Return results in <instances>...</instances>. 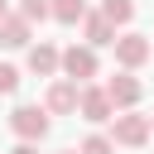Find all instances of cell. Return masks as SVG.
Masks as SVG:
<instances>
[{
  "label": "cell",
  "mask_w": 154,
  "mask_h": 154,
  "mask_svg": "<svg viewBox=\"0 0 154 154\" xmlns=\"http://www.w3.org/2000/svg\"><path fill=\"white\" fill-rule=\"evenodd\" d=\"M149 135H154V130H149V116H140L135 106L111 116V140H116V144H125V149H140V144H149Z\"/></svg>",
  "instance_id": "1"
},
{
  "label": "cell",
  "mask_w": 154,
  "mask_h": 154,
  "mask_svg": "<svg viewBox=\"0 0 154 154\" xmlns=\"http://www.w3.org/2000/svg\"><path fill=\"white\" fill-rule=\"evenodd\" d=\"M48 125H53V116H48L43 106H14V111H10V130H14L19 140H29V144H38V140L48 135Z\"/></svg>",
  "instance_id": "2"
},
{
  "label": "cell",
  "mask_w": 154,
  "mask_h": 154,
  "mask_svg": "<svg viewBox=\"0 0 154 154\" xmlns=\"http://www.w3.org/2000/svg\"><path fill=\"white\" fill-rule=\"evenodd\" d=\"M111 48H116V63H120L125 72L144 67V63H149V53H154V48H149V38H144V34H135V29L116 34V43H111Z\"/></svg>",
  "instance_id": "3"
},
{
  "label": "cell",
  "mask_w": 154,
  "mask_h": 154,
  "mask_svg": "<svg viewBox=\"0 0 154 154\" xmlns=\"http://www.w3.org/2000/svg\"><path fill=\"white\" fill-rule=\"evenodd\" d=\"M58 72L72 77V82H91V77H96V48H87V43H82V48H77V43L63 48V53H58Z\"/></svg>",
  "instance_id": "4"
},
{
  "label": "cell",
  "mask_w": 154,
  "mask_h": 154,
  "mask_svg": "<svg viewBox=\"0 0 154 154\" xmlns=\"http://www.w3.org/2000/svg\"><path fill=\"white\" fill-rule=\"evenodd\" d=\"M77 116L82 120H91V125H106L111 116H116V106H111V96H106V87H77Z\"/></svg>",
  "instance_id": "5"
},
{
  "label": "cell",
  "mask_w": 154,
  "mask_h": 154,
  "mask_svg": "<svg viewBox=\"0 0 154 154\" xmlns=\"http://www.w3.org/2000/svg\"><path fill=\"white\" fill-rule=\"evenodd\" d=\"M77 87L82 82H72V77H53L48 91H43V111L48 116H72L77 111Z\"/></svg>",
  "instance_id": "6"
},
{
  "label": "cell",
  "mask_w": 154,
  "mask_h": 154,
  "mask_svg": "<svg viewBox=\"0 0 154 154\" xmlns=\"http://www.w3.org/2000/svg\"><path fill=\"white\" fill-rule=\"evenodd\" d=\"M106 96H111V106H116V111H130V106L144 96V87H140V77H135V72H116V77L106 82Z\"/></svg>",
  "instance_id": "7"
},
{
  "label": "cell",
  "mask_w": 154,
  "mask_h": 154,
  "mask_svg": "<svg viewBox=\"0 0 154 154\" xmlns=\"http://www.w3.org/2000/svg\"><path fill=\"white\" fill-rule=\"evenodd\" d=\"M82 38H87V48H111L116 43V24L101 10H87L82 14Z\"/></svg>",
  "instance_id": "8"
},
{
  "label": "cell",
  "mask_w": 154,
  "mask_h": 154,
  "mask_svg": "<svg viewBox=\"0 0 154 154\" xmlns=\"http://www.w3.org/2000/svg\"><path fill=\"white\" fill-rule=\"evenodd\" d=\"M34 43V24L24 14H5L0 19V48H29Z\"/></svg>",
  "instance_id": "9"
},
{
  "label": "cell",
  "mask_w": 154,
  "mask_h": 154,
  "mask_svg": "<svg viewBox=\"0 0 154 154\" xmlns=\"http://www.w3.org/2000/svg\"><path fill=\"white\" fill-rule=\"evenodd\" d=\"M29 72L34 77H58V48L53 43H29Z\"/></svg>",
  "instance_id": "10"
},
{
  "label": "cell",
  "mask_w": 154,
  "mask_h": 154,
  "mask_svg": "<svg viewBox=\"0 0 154 154\" xmlns=\"http://www.w3.org/2000/svg\"><path fill=\"white\" fill-rule=\"evenodd\" d=\"M82 14H87V0H48V19L58 24H82Z\"/></svg>",
  "instance_id": "11"
},
{
  "label": "cell",
  "mask_w": 154,
  "mask_h": 154,
  "mask_svg": "<svg viewBox=\"0 0 154 154\" xmlns=\"http://www.w3.org/2000/svg\"><path fill=\"white\" fill-rule=\"evenodd\" d=\"M101 14H106L116 29H125V24L135 19V0H101Z\"/></svg>",
  "instance_id": "12"
},
{
  "label": "cell",
  "mask_w": 154,
  "mask_h": 154,
  "mask_svg": "<svg viewBox=\"0 0 154 154\" xmlns=\"http://www.w3.org/2000/svg\"><path fill=\"white\" fill-rule=\"evenodd\" d=\"M77 149H82V154H116V140H111V135H87Z\"/></svg>",
  "instance_id": "13"
},
{
  "label": "cell",
  "mask_w": 154,
  "mask_h": 154,
  "mask_svg": "<svg viewBox=\"0 0 154 154\" xmlns=\"http://www.w3.org/2000/svg\"><path fill=\"white\" fill-rule=\"evenodd\" d=\"M19 14H24L29 24H43V19H48V0H19Z\"/></svg>",
  "instance_id": "14"
},
{
  "label": "cell",
  "mask_w": 154,
  "mask_h": 154,
  "mask_svg": "<svg viewBox=\"0 0 154 154\" xmlns=\"http://www.w3.org/2000/svg\"><path fill=\"white\" fill-rule=\"evenodd\" d=\"M14 91H19V67L0 63V96H14Z\"/></svg>",
  "instance_id": "15"
},
{
  "label": "cell",
  "mask_w": 154,
  "mask_h": 154,
  "mask_svg": "<svg viewBox=\"0 0 154 154\" xmlns=\"http://www.w3.org/2000/svg\"><path fill=\"white\" fill-rule=\"evenodd\" d=\"M10 154H38V144H29V140H19V144H14Z\"/></svg>",
  "instance_id": "16"
},
{
  "label": "cell",
  "mask_w": 154,
  "mask_h": 154,
  "mask_svg": "<svg viewBox=\"0 0 154 154\" xmlns=\"http://www.w3.org/2000/svg\"><path fill=\"white\" fill-rule=\"evenodd\" d=\"M5 14H10V10H5V0H0V19H5Z\"/></svg>",
  "instance_id": "17"
},
{
  "label": "cell",
  "mask_w": 154,
  "mask_h": 154,
  "mask_svg": "<svg viewBox=\"0 0 154 154\" xmlns=\"http://www.w3.org/2000/svg\"><path fill=\"white\" fill-rule=\"evenodd\" d=\"M63 154H82V149H63Z\"/></svg>",
  "instance_id": "18"
},
{
  "label": "cell",
  "mask_w": 154,
  "mask_h": 154,
  "mask_svg": "<svg viewBox=\"0 0 154 154\" xmlns=\"http://www.w3.org/2000/svg\"><path fill=\"white\" fill-rule=\"evenodd\" d=\"M149 130H154V116H149Z\"/></svg>",
  "instance_id": "19"
}]
</instances>
